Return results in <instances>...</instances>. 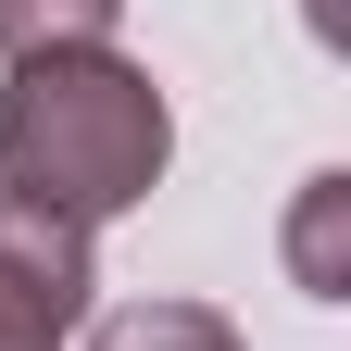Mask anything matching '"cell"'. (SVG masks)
I'll use <instances>...</instances> for the list:
<instances>
[{"label": "cell", "instance_id": "obj_5", "mask_svg": "<svg viewBox=\"0 0 351 351\" xmlns=\"http://www.w3.org/2000/svg\"><path fill=\"white\" fill-rule=\"evenodd\" d=\"M339 201H351V176H314V201H301V226H289V263H301V289H314V301H339V263H326Z\"/></svg>", "mask_w": 351, "mask_h": 351}, {"label": "cell", "instance_id": "obj_2", "mask_svg": "<svg viewBox=\"0 0 351 351\" xmlns=\"http://www.w3.org/2000/svg\"><path fill=\"white\" fill-rule=\"evenodd\" d=\"M88 289H101L88 239L25 213V201H0V351H63L88 326Z\"/></svg>", "mask_w": 351, "mask_h": 351}, {"label": "cell", "instance_id": "obj_1", "mask_svg": "<svg viewBox=\"0 0 351 351\" xmlns=\"http://www.w3.org/2000/svg\"><path fill=\"white\" fill-rule=\"evenodd\" d=\"M176 163V101L151 88V63L125 51H51L13 63L0 88V201L51 213V226H113L138 213Z\"/></svg>", "mask_w": 351, "mask_h": 351}, {"label": "cell", "instance_id": "obj_4", "mask_svg": "<svg viewBox=\"0 0 351 351\" xmlns=\"http://www.w3.org/2000/svg\"><path fill=\"white\" fill-rule=\"evenodd\" d=\"M88 351H251L213 301H125V314L88 326Z\"/></svg>", "mask_w": 351, "mask_h": 351}, {"label": "cell", "instance_id": "obj_3", "mask_svg": "<svg viewBox=\"0 0 351 351\" xmlns=\"http://www.w3.org/2000/svg\"><path fill=\"white\" fill-rule=\"evenodd\" d=\"M125 0H0V63H51V51H113Z\"/></svg>", "mask_w": 351, "mask_h": 351}]
</instances>
